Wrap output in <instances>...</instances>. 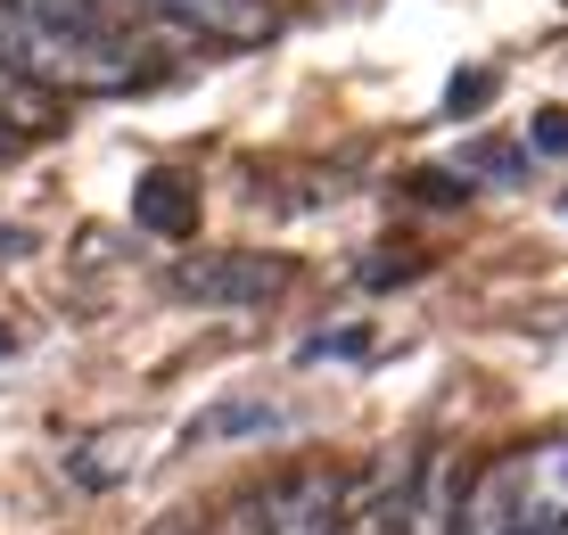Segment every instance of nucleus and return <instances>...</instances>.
Instances as JSON below:
<instances>
[{"label": "nucleus", "instance_id": "nucleus-1", "mask_svg": "<svg viewBox=\"0 0 568 535\" xmlns=\"http://www.w3.org/2000/svg\"><path fill=\"white\" fill-rule=\"evenodd\" d=\"M0 50L33 83H67V91H115L132 74L124 26L91 17L83 0H0Z\"/></svg>", "mask_w": 568, "mask_h": 535}, {"label": "nucleus", "instance_id": "nucleus-2", "mask_svg": "<svg viewBox=\"0 0 568 535\" xmlns=\"http://www.w3.org/2000/svg\"><path fill=\"white\" fill-rule=\"evenodd\" d=\"M264 535H346V478L329 470H288L281 486H264Z\"/></svg>", "mask_w": 568, "mask_h": 535}, {"label": "nucleus", "instance_id": "nucleus-3", "mask_svg": "<svg viewBox=\"0 0 568 535\" xmlns=\"http://www.w3.org/2000/svg\"><path fill=\"white\" fill-rule=\"evenodd\" d=\"M519 503H527V453H503L462 494V535H519Z\"/></svg>", "mask_w": 568, "mask_h": 535}, {"label": "nucleus", "instance_id": "nucleus-4", "mask_svg": "<svg viewBox=\"0 0 568 535\" xmlns=\"http://www.w3.org/2000/svg\"><path fill=\"white\" fill-rule=\"evenodd\" d=\"M190 296H206V305H264L272 289H281V264H256V255H199V264L173 272Z\"/></svg>", "mask_w": 568, "mask_h": 535}, {"label": "nucleus", "instance_id": "nucleus-5", "mask_svg": "<svg viewBox=\"0 0 568 535\" xmlns=\"http://www.w3.org/2000/svg\"><path fill=\"white\" fill-rule=\"evenodd\" d=\"M519 535H568V437L527 445V503H519Z\"/></svg>", "mask_w": 568, "mask_h": 535}, {"label": "nucleus", "instance_id": "nucleus-6", "mask_svg": "<svg viewBox=\"0 0 568 535\" xmlns=\"http://www.w3.org/2000/svg\"><path fill=\"white\" fill-rule=\"evenodd\" d=\"M132 9L173 17V26H190V33H214V42H256V33L272 26L264 0H132Z\"/></svg>", "mask_w": 568, "mask_h": 535}, {"label": "nucleus", "instance_id": "nucleus-7", "mask_svg": "<svg viewBox=\"0 0 568 535\" xmlns=\"http://www.w3.org/2000/svg\"><path fill=\"white\" fill-rule=\"evenodd\" d=\"M404 535H462V503H454V470L445 453H420L413 486H404Z\"/></svg>", "mask_w": 568, "mask_h": 535}, {"label": "nucleus", "instance_id": "nucleus-8", "mask_svg": "<svg viewBox=\"0 0 568 535\" xmlns=\"http://www.w3.org/2000/svg\"><path fill=\"white\" fill-rule=\"evenodd\" d=\"M132 214H141L156 240H182V231L199 223V198H190L182 173H141V190H132Z\"/></svg>", "mask_w": 568, "mask_h": 535}, {"label": "nucleus", "instance_id": "nucleus-9", "mask_svg": "<svg viewBox=\"0 0 568 535\" xmlns=\"http://www.w3.org/2000/svg\"><path fill=\"white\" fill-rule=\"evenodd\" d=\"M264 428H281V412H272L264 395H247V404H214L206 421H190V445H223V437H264Z\"/></svg>", "mask_w": 568, "mask_h": 535}, {"label": "nucleus", "instance_id": "nucleus-10", "mask_svg": "<svg viewBox=\"0 0 568 535\" xmlns=\"http://www.w3.org/2000/svg\"><path fill=\"white\" fill-rule=\"evenodd\" d=\"M42 108H50V99H42V83H33V74L17 67L9 50H0V132H17V124H42Z\"/></svg>", "mask_w": 568, "mask_h": 535}, {"label": "nucleus", "instance_id": "nucleus-11", "mask_svg": "<svg viewBox=\"0 0 568 535\" xmlns=\"http://www.w3.org/2000/svg\"><path fill=\"white\" fill-rule=\"evenodd\" d=\"M495 91H503L495 74H486V67H469V74H454V83H445V108H454V115H478Z\"/></svg>", "mask_w": 568, "mask_h": 535}, {"label": "nucleus", "instance_id": "nucleus-12", "mask_svg": "<svg viewBox=\"0 0 568 535\" xmlns=\"http://www.w3.org/2000/svg\"><path fill=\"white\" fill-rule=\"evenodd\" d=\"M527 141H536L544 157H568V108H536L527 115Z\"/></svg>", "mask_w": 568, "mask_h": 535}, {"label": "nucleus", "instance_id": "nucleus-13", "mask_svg": "<svg viewBox=\"0 0 568 535\" xmlns=\"http://www.w3.org/2000/svg\"><path fill=\"white\" fill-rule=\"evenodd\" d=\"M413 190L428 198V206H462V198H469V182H454V173H420Z\"/></svg>", "mask_w": 568, "mask_h": 535}, {"label": "nucleus", "instance_id": "nucleus-14", "mask_svg": "<svg viewBox=\"0 0 568 535\" xmlns=\"http://www.w3.org/2000/svg\"><path fill=\"white\" fill-rule=\"evenodd\" d=\"M156 535H199V527H190V519H173V527H156Z\"/></svg>", "mask_w": 568, "mask_h": 535}, {"label": "nucleus", "instance_id": "nucleus-15", "mask_svg": "<svg viewBox=\"0 0 568 535\" xmlns=\"http://www.w3.org/2000/svg\"><path fill=\"white\" fill-rule=\"evenodd\" d=\"M9 346H17V339H9V322H0V354H9Z\"/></svg>", "mask_w": 568, "mask_h": 535}]
</instances>
